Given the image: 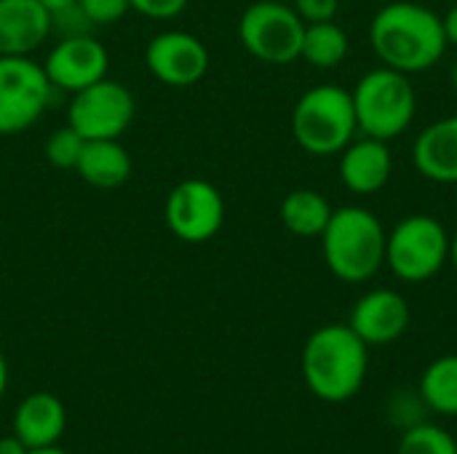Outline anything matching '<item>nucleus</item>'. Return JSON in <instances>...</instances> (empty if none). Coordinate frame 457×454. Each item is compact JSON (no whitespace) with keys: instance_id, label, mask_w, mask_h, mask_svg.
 I'll return each instance as SVG.
<instances>
[{"instance_id":"nucleus-1","label":"nucleus","mask_w":457,"mask_h":454,"mask_svg":"<svg viewBox=\"0 0 457 454\" xmlns=\"http://www.w3.org/2000/svg\"><path fill=\"white\" fill-rule=\"evenodd\" d=\"M370 45L380 64L410 78L436 67L450 48L442 16L415 0L386 3L370 21Z\"/></svg>"},{"instance_id":"nucleus-2","label":"nucleus","mask_w":457,"mask_h":454,"mask_svg":"<svg viewBox=\"0 0 457 454\" xmlns=\"http://www.w3.org/2000/svg\"><path fill=\"white\" fill-rule=\"evenodd\" d=\"M300 364L305 385L316 399L343 404L367 380L370 345L348 324H327L305 340Z\"/></svg>"},{"instance_id":"nucleus-3","label":"nucleus","mask_w":457,"mask_h":454,"mask_svg":"<svg viewBox=\"0 0 457 454\" xmlns=\"http://www.w3.org/2000/svg\"><path fill=\"white\" fill-rule=\"evenodd\" d=\"M383 222L364 206H340L321 233V254L329 273L345 284H364L386 265Z\"/></svg>"},{"instance_id":"nucleus-4","label":"nucleus","mask_w":457,"mask_h":454,"mask_svg":"<svg viewBox=\"0 0 457 454\" xmlns=\"http://www.w3.org/2000/svg\"><path fill=\"white\" fill-rule=\"evenodd\" d=\"M356 131L353 96L337 83L308 88L292 110V136L308 155H340L353 142Z\"/></svg>"},{"instance_id":"nucleus-5","label":"nucleus","mask_w":457,"mask_h":454,"mask_svg":"<svg viewBox=\"0 0 457 454\" xmlns=\"http://www.w3.org/2000/svg\"><path fill=\"white\" fill-rule=\"evenodd\" d=\"M351 96L359 134L383 142L402 136L418 112V94L410 75L386 64L364 72Z\"/></svg>"},{"instance_id":"nucleus-6","label":"nucleus","mask_w":457,"mask_h":454,"mask_svg":"<svg viewBox=\"0 0 457 454\" xmlns=\"http://www.w3.org/2000/svg\"><path fill=\"white\" fill-rule=\"evenodd\" d=\"M450 262V233L431 214H410L386 235V265L404 284H423Z\"/></svg>"},{"instance_id":"nucleus-7","label":"nucleus","mask_w":457,"mask_h":454,"mask_svg":"<svg viewBox=\"0 0 457 454\" xmlns=\"http://www.w3.org/2000/svg\"><path fill=\"white\" fill-rule=\"evenodd\" d=\"M305 21L281 0L252 3L238 21L241 45L265 64H292L300 59Z\"/></svg>"},{"instance_id":"nucleus-8","label":"nucleus","mask_w":457,"mask_h":454,"mask_svg":"<svg viewBox=\"0 0 457 454\" xmlns=\"http://www.w3.org/2000/svg\"><path fill=\"white\" fill-rule=\"evenodd\" d=\"M54 86L32 56H0V134H21L48 107Z\"/></svg>"},{"instance_id":"nucleus-9","label":"nucleus","mask_w":457,"mask_h":454,"mask_svg":"<svg viewBox=\"0 0 457 454\" xmlns=\"http://www.w3.org/2000/svg\"><path fill=\"white\" fill-rule=\"evenodd\" d=\"M137 112L134 94L112 80L102 78L72 94L67 107V123L83 139H120Z\"/></svg>"},{"instance_id":"nucleus-10","label":"nucleus","mask_w":457,"mask_h":454,"mask_svg":"<svg viewBox=\"0 0 457 454\" xmlns=\"http://www.w3.org/2000/svg\"><path fill=\"white\" fill-rule=\"evenodd\" d=\"M163 219L179 241L206 244L225 225V198L206 179H185L169 193Z\"/></svg>"},{"instance_id":"nucleus-11","label":"nucleus","mask_w":457,"mask_h":454,"mask_svg":"<svg viewBox=\"0 0 457 454\" xmlns=\"http://www.w3.org/2000/svg\"><path fill=\"white\" fill-rule=\"evenodd\" d=\"M145 67L150 75L171 88H185L198 83L209 70V51L206 45L179 29H169L155 35L145 48Z\"/></svg>"},{"instance_id":"nucleus-12","label":"nucleus","mask_w":457,"mask_h":454,"mask_svg":"<svg viewBox=\"0 0 457 454\" xmlns=\"http://www.w3.org/2000/svg\"><path fill=\"white\" fill-rule=\"evenodd\" d=\"M110 56L107 48L91 35L62 37L46 56L43 70L54 86V91L75 94L102 78H107Z\"/></svg>"},{"instance_id":"nucleus-13","label":"nucleus","mask_w":457,"mask_h":454,"mask_svg":"<svg viewBox=\"0 0 457 454\" xmlns=\"http://www.w3.org/2000/svg\"><path fill=\"white\" fill-rule=\"evenodd\" d=\"M348 326L372 348L396 343L410 326V305L394 289H372L356 300Z\"/></svg>"},{"instance_id":"nucleus-14","label":"nucleus","mask_w":457,"mask_h":454,"mask_svg":"<svg viewBox=\"0 0 457 454\" xmlns=\"http://www.w3.org/2000/svg\"><path fill=\"white\" fill-rule=\"evenodd\" d=\"M340 182L345 190L356 195H372L383 190L394 174V153L388 142L361 136L353 139L343 153H340Z\"/></svg>"},{"instance_id":"nucleus-15","label":"nucleus","mask_w":457,"mask_h":454,"mask_svg":"<svg viewBox=\"0 0 457 454\" xmlns=\"http://www.w3.org/2000/svg\"><path fill=\"white\" fill-rule=\"evenodd\" d=\"M51 35V13L37 0H0V56H32Z\"/></svg>"},{"instance_id":"nucleus-16","label":"nucleus","mask_w":457,"mask_h":454,"mask_svg":"<svg viewBox=\"0 0 457 454\" xmlns=\"http://www.w3.org/2000/svg\"><path fill=\"white\" fill-rule=\"evenodd\" d=\"M412 163L428 182L457 185V115L434 120L418 134Z\"/></svg>"},{"instance_id":"nucleus-17","label":"nucleus","mask_w":457,"mask_h":454,"mask_svg":"<svg viewBox=\"0 0 457 454\" xmlns=\"http://www.w3.org/2000/svg\"><path fill=\"white\" fill-rule=\"evenodd\" d=\"M67 428L64 404L46 391L29 393L13 415V436H19L29 450L56 447Z\"/></svg>"},{"instance_id":"nucleus-18","label":"nucleus","mask_w":457,"mask_h":454,"mask_svg":"<svg viewBox=\"0 0 457 454\" xmlns=\"http://www.w3.org/2000/svg\"><path fill=\"white\" fill-rule=\"evenodd\" d=\"M75 174L96 190H115L131 177V155L120 139H86Z\"/></svg>"},{"instance_id":"nucleus-19","label":"nucleus","mask_w":457,"mask_h":454,"mask_svg":"<svg viewBox=\"0 0 457 454\" xmlns=\"http://www.w3.org/2000/svg\"><path fill=\"white\" fill-rule=\"evenodd\" d=\"M332 211H335L332 203L319 190L300 187V190H292L281 201L278 217H281V225L292 235H297V238H321Z\"/></svg>"},{"instance_id":"nucleus-20","label":"nucleus","mask_w":457,"mask_h":454,"mask_svg":"<svg viewBox=\"0 0 457 454\" xmlns=\"http://www.w3.org/2000/svg\"><path fill=\"white\" fill-rule=\"evenodd\" d=\"M348 48H351L348 35L340 24H335V19L332 21H316V24H305L300 59H305L311 67L332 70V67L345 62Z\"/></svg>"},{"instance_id":"nucleus-21","label":"nucleus","mask_w":457,"mask_h":454,"mask_svg":"<svg viewBox=\"0 0 457 454\" xmlns=\"http://www.w3.org/2000/svg\"><path fill=\"white\" fill-rule=\"evenodd\" d=\"M423 401L439 415H457V353L431 361L420 380Z\"/></svg>"},{"instance_id":"nucleus-22","label":"nucleus","mask_w":457,"mask_h":454,"mask_svg":"<svg viewBox=\"0 0 457 454\" xmlns=\"http://www.w3.org/2000/svg\"><path fill=\"white\" fill-rule=\"evenodd\" d=\"M396 454H457V442L439 425H415L402 436Z\"/></svg>"},{"instance_id":"nucleus-23","label":"nucleus","mask_w":457,"mask_h":454,"mask_svg":"<svg viewBox=\"0 0 457 454\" xmlns=\"http://www.w3.org/2000/svg\"><path fill=\"white\" fill-rule=\"evenodd\" d=\"M83 144H86V139L67 123V126H59V128H54L51 134H48V139H46V158H48V163L51 166H56V169H70V171H75V166H78V158H80V153H83Z\"/></svg>"},{"instance_id":"nucleus-24","label":"nucleus","mask_w":457,"mask_h":454,"mask_svg":"<svg viewBox=\"0 0 457 454\" xmlns=\"http://www.w3.org/2000/svg\"><path fill=\"white\" fill-rule=\"evenodd\" d=\"M91 24H115L129 13V0H80L78 3Z\"/></svg>"},{"instance_id":"nucleus-25","label":"nucleus","mask_w":457,"mask_h":454,"mask_svg":"<svg viewBox=\"0 0 457 454\" xmlns=\"http://www.w3.org/2000/svg\"><path fill=\"white\" fill-rule=\"evenodd\" d=\"M292 8L300 13L305 24L332 21L340 11V0H292Z\"/></svg>"},{"instance_id":"nucleus-26","label":"nucleus","mask_w":457,"mask_h":454,"mask_svg":"<svg viewBox=\"0 0 457 454\" xmlns=\"http://www.w3.org/2000/svg\"><path fill=\"white\" fill-rule=\"evenodd\" d=\"M187 3L190 0H129V5L137 13H142L147 19H158V21L179 16L187 8Z\"/></svg>"},{"instance_id":"nucleus-27","label":"nucleus","mask_w":457,"mask_h":454,"mask_svg":"<svg viewBox=\"0 0 457 454\" xmlns=\"http://www.w3.org/2000/svg\"><path fill=\"white\" fill-rule=\"evenodd\" d=\"M442 27H445V37H447V45H455L457 48V3L442 16Z\"/></svg>"},{"instance_id":"nucleus-28","label":"nucleus","mask_w":457,"mask_h":454,"mask_svg":"<svg viewBox=\"0 0 457 454\" xmlns=\"http://www.w3.org/2000/svg\"><path fill=\"white\" fill-rule=\"evenodd\" d=\"M29 452H32V450H29L19 436H13V433L0 439V454H29Z\"/></svg>"},{"instance_id":"nucleus-29","label":"nucleus","mask_w":457,"mask_h":454,"mask_svg":"<svg viewBox=\"0 0 457 454\" xmlns=\"http://www.w3.org/2000/svg\"><path fill=\"white\" fill-rule=\"evenodd\" d=\"M48 13H56V11H64V8H72V5H78L80 0H37Z\"/></svg>"},{"instance_id":"nucleus-30","label":"nucleus","mask_w":457,"mask_h":454,"mask_svg":"<svg viewBox=\"0 0 457 454\" xmlns=\"http://www.w3.org/2000/svg\"><path fill=\"white\" fill-rule=\"evenodd\" d=\"M8 388V364H5V356L0 353V399Z\"/></svg>"},{"instance_id":"nucleus-31","label":"nucleus","mask_w":457,"mask_h":454,"mask_svg":"<svg viewBox=\"0 0 457 454\" xmlns=\"http://www.w3.org/2000/svg\"><path fill=\"white\" fill-rule=\"evenodd\" d=\"M450 262H453V268L457 270V233L450 235Z\"/></svg>"},{"instance_id":"nucleus-32","label":"nucleus","mask_w":457,"mask_h":454,"mask_svg":"<svg viewBox=\"0 0 457 454\" xmlns=\"http://www.w3.org/2000/svg\"><path fill=\"white\" fill-rule=\"evenodd\" d=\"M29 454H67V452H62L59 447H43V450H32Z\"/></svg>"},{"instance_id":"nucleus-33","label":"nucleus","mask_w":457,"mask_h":454,"mask_svg":"<svg viewBox=\"0 0 457 454\" xmlns=\"http://www.w3.org/2000/svg\"><path fill=\"white\" fill-rule=\"evenodd\" d=\"M453 88H455V94H457V62H455V67H453Z\"/></svg>"},{"instance_id":"nucleus-34","label":"nucleus","mask_w":457,"mask_h":454,"mask_svg":"<svg viewBox=\"0 0 457 454\" xmlns=\"http://www.w3.org/2000/svg\"><path fill=\"white\" fill-rule=\"evenodd\" d=\"M281 3H292V0H281Z\"/></svg>"}]
</instances>
